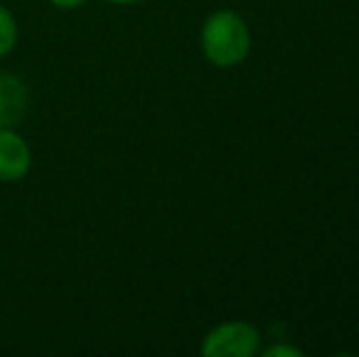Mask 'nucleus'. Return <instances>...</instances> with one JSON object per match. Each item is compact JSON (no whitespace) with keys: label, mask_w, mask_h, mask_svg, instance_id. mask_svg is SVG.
Returning a JSON list of instances; mask_svg holds the SVG:
<instances>
[{"label":"nucleus","mask_w":359,"mask_h":357,"mask_svg":"<svg viewBox=\"0 0 359 357\" xmlns=\"http://www.w3.org/2000/svg\"><path fill=\"white\" fill-rule=\"evenodd\" d=\"M18 22L5 5H0V59L8 57L18 44Z\"/></svg>","instance_id":"39448f33"},{"label":"nucleus","mask_w":359,"mask_h":357,"mask_svg":"<svg viewBox=\"0 0 359 357\" xmlns=\"http://www.w3.org/2000/svg\"><path fill=\"white\" fill-rule=\"evenodd\" d=\"M201 44H203L205 57L215 67H237L250 54V29L237 13L220 10V13H213L205 20L203 32H201Z\"/></svg>","instance_id":"f257e3e1"},{"label":"nucleus","mask_w":359,"mask_h":357,"mask_svg":"<svg viewBox=\"0 0 359 357\" xmlns=\"http://www.w3.org/2000/svg\"><path fill=\"white\" fill-rule=\"evenodd\" d=\"M259 350V333L247 323H225L205 335V357H252Z\"/></svg>","instance_id":"f03ea898"},{"label":"nucleus","mask_w":359,"mask_h":357,"mask_svg":"<svg viewBox=\"0 0 359 357\" xmlns=\"http://www.w3.org/2000/svg\"><path fill=\"white\" fill-rule=\"evenodd\" d=\"M49 3H52L54 8H59V10H76V8H81L86 0H49Z\"/></svg>","instance_id":"0eeeda50"},{"label":"nucleus","mask_w":359,"mask_h":357,"mask_svg":"<svg viewBox=\"0 0 359 357\" xmlns=\"http://www.w3.org/2000/svg\"><path fill=\"white\" fill-rule=\"evenodd\" d=\"M105 3H113V5H135L140 0H105Z\"/></svg>","instance_id":"6e6552de"},{"label":"nucleus","mask_w":359,"mask_h":357,"mask_svg":"<svg viewBox=\"0 0 359 357\" xmlns=\"http://www.w3.org/2000/svg\"><path fill=\"white\" fill-rule=\"evenodd\" d=\"M29 110V90L15 74H0V128H18Z\"/></svg>","instance_id":"20e7f679"},{"label":"nucleus","mask_w":359,"mask_h":357,"mask_svg":"<svg viewBox=\"0 0 359 357\" xmlns=\"http://www.w3.org/2000/svg\"><path fill=\"white\" fill-rule=\"evenodd\" d=\"M32 169V149L15 128H0V181H22Z\"/></svg>","instance_id":"7ed1b4c3"},{"label":"nucleus","mask_w":359,"mask_h":357,"mask_svg":"<svg viewBox=\"0 0 359 357\" xmlns=\"http://www.w3.org/2000/svg\"><path fill=\"white\" fill-rule=\"evenodd\" d=\"M279 355H291V357H301V350L286 348V345H276V348L266 350V357H279Z\"/></svg>","instance_id":"423d86ee"}]
</instances>
